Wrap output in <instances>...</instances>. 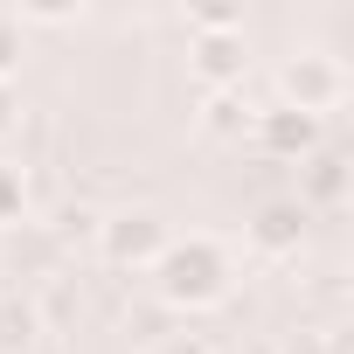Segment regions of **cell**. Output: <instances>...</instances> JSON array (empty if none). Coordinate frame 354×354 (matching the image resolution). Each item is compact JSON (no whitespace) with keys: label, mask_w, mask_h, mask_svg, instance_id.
Segmentation results:
<instances>
[{"label":"cell","mask_w":354,"mask_h":354,"mask_svg":"<svg viewBox=\"0 0 354 354\" xmlns=\"http://www.w3.org/2000/svg\"><path fill=\"white\" fill-rule=\"evenodd\" d=\"M160 354H209V347H202V340H188V333H181V340H160Z\"/></svg>","instance_id":"cell-15"},{"label":"cell","mask_w":354,"mask_h":354,"mask_svg":"<svg viewBox=\"0 0 354 354\" xmlns=\"http://www.w3.org/2000/svg\"><path fill=\"white\" fill-rule=\"evenodd\" d=\"M195 77L209 84V91H243V77H250V42H243V28H223V35H195Z\"/></svg>","instance_id":"cell-5"},{"label":"cell","mask_w":354,"mask_h":354,"mask_svg":"<svg viewBox=\"0 0 354 354\" xmlns=\"http://www.w3.org/2000/svg\"><path fill=\"white\" fill-rule=\"evenodd\" d=\"M340 97H347V70H340V56H326V49H299V56H285V70H278V104H292V111H306V118H326Z\"/></svg>","instance_id":"cell-3"},{"label":"cell","mask_w":354,"mask_h":354,"mask_svg":"<svg viewBox=\"0 0 354 354\" xmlns=\"http://www.w3.org/2000/svg\"><path fill=\"white\" fill-rule=\"evenodd\" d=\"M250 146L264 160H299L306 167L319 153V118H306L292 104H264V111H250Z\"/></svg>","instance_id":"cell-4"},{"label":"cell","mask_w":354,"mask_h":354,"mask_svg":"<svg viewBox=\"0 0 354 354\" xmlns=\"http://www.w3.org/2000/svg\"><path fill=\"white\" fill-rule=\"evenodd\" d=\"M56 250H63V243H56V236H28V223H21V236H15V271H21V278H28V264H49V257H56Z\"/></svg>","instance_id":"cell-13"},{"label":"cell","mask_w":354,"mask_h":354,"mask_svg":"<svg viewBox=\"0 0 354 354\" xmlns=\"http://www.w3.org/2000/svg\"><path fill=\"white\" fill-rule=\"evenodd\" d=\"M306 209L299 202H264L257 216H250V250L257 257H299V243H306Z\"/></svg>","instance_id":"cell-6"},{"label":"cell","mask_w":354,"mask_h":354,"mask_svg":"<svg viewBox=\"0 0 354 354\" xmlns=\"http://www.w3.org/2000/svg\"><path fill=\"white\" fill-rule=\"evenodd\" d=\"M21 216H28V174L0 160V230H21Z\"/></svg>","instance_id":"cell-9"},{"label":"cell","mask_w":354,"mask_h":354,"mask_svg":"<svg viewBox=\"0 0 354 354\" xmlns=\"http://www.w3.org/2000/svg\"><path fill=\"white\" fill-rule=\"evenodd\" d=\"M49 236H56V243H70V236H97V209H77V202H70V209H56Z\"/></svg>","instance_id":"cell-12"},{"label":"cell","mask_w":354,"mask_h":354,"mask_svg":"<svg viewBox=\"0 0 354 354\" xmlns=\"http://www.w3.org/2000/svg\"><path fill=\"white\" fill-rule=\"evenodd\" d=\"M42 333V306L21 285H0V347H28Z\"/></svg>","instance_id":"cell-8"},{"label":"cell","mask_w":354,"mask_h":354,"mask_svg":"<svg viewBox=\"0 0 354 354\" xmlns=\"http://www.w3.org/2000/svg\"><path fill=\"white\" fill-rule=\"evenodd\" d=\"M299 209L313 216V209H347V160L340 153H313L306 167H299Z\"/></svg>","instance_id":"cell-7"},{"label":"cell","mask_w":354,"mask_h":354,"mask_svg":"<svg viewBox=\"0 0 354 354\" xmlns=\"http://www.w3.org/2000/svg\"><path fill=\"white\" fill-rule=\"evenodd\" d=\"M21 15H8V8H0V84H8L15 70H21Z\"/></svg>","instance_id":"cell-11"},{"label":"cell","mask_w":354,"mask_h":354,"mask_svg":"<svg viewBox=\"0 0 354 354\" xmlns=\"http://www.w3.org/2000/svg\"><path fill=\"white\" fill-rule=\"evenodd\" d=\"M230 250L216 236H174L160 257H153V299L167 313H209L230 299Z\"/></svg>","instance_id":"cell-1"},{"label":"cell","mask_w":354,"mask_h":354,"mask_svg":"<svg viewBox=\"0 0 354 354\" xmlns=\"http://www.w3.org/2000/svg\"><path fill=\"white\" fill-rule=\"evenodd\" d=\"M174 243L167 216L160 209H118V216H97V257L118 264V271H153V257Z\"/></svg>","instance_id":"cell-2"},{"label":"cell","mask_w":354,"mask_h":354,"mask_svg":"<svg viewBox=\"0 0 354 354\" xmlns=\"http://www.w3.org/2000/svg\"><path fill=\"white\" fill-rule=\"evenodd\" d=\"M209 132H250V104H243V91H209V118H202Z\"/></svg>","instance_id":"cell-10"},{"label":"cell","mask_w":354,"mask_h":354,"mask_svg":"<svg viewBox=\"0 0 354 354\" xmlns=\"http://www.w3.org/2000/svg\"><path fill=\"white\" fill-rule=\"evenodd\" d=\"M15 118H21V97H15V84H0V139L15 132Z\"/></svg>","instance_id":"cell-14"}]
</instances>
